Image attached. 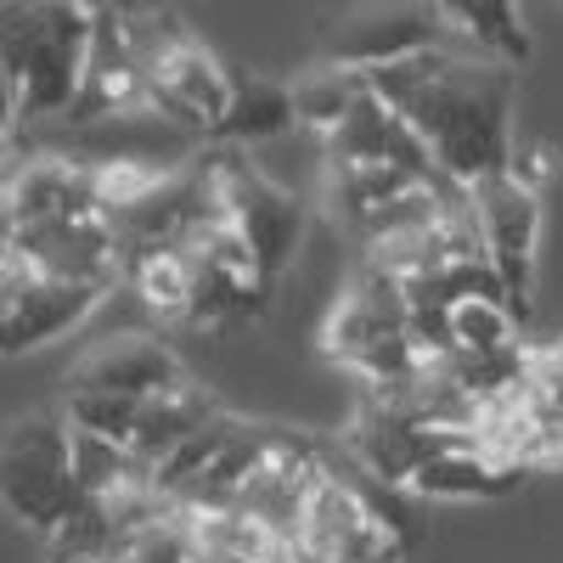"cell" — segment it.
<instances>
[{
    "label": "cell",
    "mask_w": 563,
    "mask_h": 563,
    "mask_svg": "<svg viewBox=\"0 0 563 563\" xmlns=\"http://www.w3.org/2000/svg\"><path fill=\"white\" fill-rule=\"evenodd\" d=\"M366 85L422 135V147H429L445 180L479 186L512 169V153H519V130H512L519 74L474 57L467 45L451 40L440 52L366 74Z\"/></svg>",
    "instance_id": "obj_1"
},
{
    "label": "cell",
    "mask_w": 563,
    "mask_h": 563,
    "mask_svg": "<svg viewBox=\"0 0 563 563\" xmlns=\"http://www.w3.org/2000/svg\"><path fill=\"white\" fill-rule=\"evenodd\" d=\"M97 45V7L79 0H12L7 40H0V79H7V147L34 119H68Z\"/></svg>",
    "instance_id": "obj_2"
},
{
    "label": "cell",
    "mask_w": 563,
    "mask_h": 563,
    "mask_svg": "<svg viewBox=\"0 0 563 563\" xmlns=\"http://www.w3.org/2000/svg\"><path fill=\"white\" fill-rule=\"evenodd\" d=\"M0 490H7V512L34 536L52 541L68 519L85 512V485L74 462V422L63 411H29L7 429V451H0Z\"/></svg>",
    "instance_id": "obj_3"
},
{
    "label": "cell",
    "mask_w": 563,
    "mask_h": 563,
    "mask_svg": "<svg viewBox=\"0 0 563 563\" xmlns=\"http://www.w3.org/2000/svg\"><path fill=\"white\" fill-rule=\"evenodd\" d=\"M135 18V45H141V63H147V108L186 130V135H209L220 130L225 108H231V68L209 52L198 34H186L180 18L169 12H141Z\"/></svg>",
    "instance_id": "obj_4"
},
{
    "label": "cell",
    "mask_w": 563,
    "mask_h": 563,
    "mask_svg": "<svg viewBox=\"0 0 563 563\" xmlns=\"http://www.w3.org/2000/svg\"><path fill=\"white\" fill-rule=\"evenodd\" d=\"M203 158H209V169H214L220 209H225L231 231H238V238L249 243V254H254L260 276L276 288V282L294 271L299 249H305V231H310L305 203L288 192V186H276V180L254 164V153H238V147H209Z\"/></svg>",
    "instance_id": "obj_5"
},
{
    "label": "cell",
    "mask_w": 563,
    "mask_h": 563,
    "mask_svg": "<svg viewBox=\"0 0 563 563\" xmlns=\"http://www.w3.org/2000/svg\"><path fill=\"white\" fill-rule=\"evenodd\" d=\"M474 198V220L485 238V260L501 276V294L512 310H530L536 294V243H541V186L519 180V175H490L479 186H467Z\"/></svg>",
    "instance_id": "obj_6"
},
{
    "label": "cell",
    "mask_w": 563,
    "mask_h": 563,
    "mask_svg": "<svg viewBox=\"0 0 563 563\" xmlns=\"http://www.w3.org/2000/svg\"><path fill=\"white\" fill-rule=\"evenodd\" d=\"M7 254V249H0ZM108 288H85V282H52L40 276L29 260L7 254L0 265V350L7 355H29L68 339L74 327L102 305Z\"/></svg>",
    "instance_id": "obj_7"
},
{
    "label": "cell",
    "mask_w": 563,
    "mask_h": 563,
    "mask_svg": "<svg viewBox=\"0 0 563 563\" xmlns=\"http://www.w3.org/2000/svg\"><path fill=\"white\" fill-rule=\"evenodd\" d=\"M451 40L456 34H451L440 7H411V0H400V7H355L333 29L321 63L350 68V74H378V68L411 63L422 52H440Z\"/></svg>",
    "instance_id": "obj_8"
},
{
    "label": "cell",
    "mask_w": 563,
    "mask_h": 563,
    "mask_svg": "<svg viewBox=\"0 0 563 563\" xmlns=\"http://www.w3.org/2000/svg\"><path fill=\"white\" fill-rule=\"evenodd\" d=\"M102 214V169L79 153H7V231Z\"/></svg>",
    "instance_id": "obj_9"
},
{
    "label": "cell",
    "mask_w": 563,
    "mask_h": 563,
    "mask_svg": "<svg viewBox=\"0 0 563 563\" xmlns=\"http://www.w3.org/2000/svg\"><path fill=\"white\" fill-rule=\"evenodd\" d=\"M186 378L180 355L153 339V333H119V339H102L97 350H85L68 372V395H119V400H158Z\"/></svg>",
    "instance_id": "obj_10"
},
{
    "label": "cell",
    "mask_w": 563,
    "mask_h": 563,
    "mask_svg": "<svg viewBox=\"0 0 563 563\" xmlns=\"http://www.w3.org/2000/svg\"><path fill=\"white\" fill-rule=\"evenodd\" d=\"M321 158H333V164H384V169H406L417 180H445L440 164L429 158V147H422V135L372 85L355 97L344 124L321 141Z\"/></svg>",
    "instance_id": "obj_11"
},
{
    "label": "cell",
    "mask_w": 563,
    "mask_h": 563,
    "mask_svg": "<svg viewBox=\"0 0 563 563\" xmlns=\"http://www.w3.org/2000/svg\"><path fill=\"white\" fill-rule=\"evenodd\" d=\"M299 130V102L288 79H265L249 68H231V108L214 130V147H238L254 153L265 141H282Z\"/></svg>",
    "instance_id": "obj_12"
},
{
    "label": "cell",
    "mask_w": 563,
    "mask_h": 563,
    "mask_svg": "<svg viewBox=\"0 0 563 563\" xmlns=\"http://www.w3.org/2000/svg\"><path fill=\"white\" fill-rule=\"evenodd\" d=\"M530 474L525 467H507L479 445H456L445 456H434L429 467H417V479L406 485L411 501H501L512 496Z\"/></svg>",
    "instance_id": "obj_13"
},
{
    "label": "cell",
    "mask_w": 563,
    "mask_h": 563,
    "mask_svg": "<svg viewBox=\"0 0 563 563\" xmlns=\"http://www.w3.org/2000/svg\"><path fill=\"white\" fill-rule=\"evenodd\" d=\"M225 406H214V395L209 389H198V384H180V389H169V395H158V400H147L141 406V417H135V434H130V451H135V462L153 467L158 462H169L192 434H203L209 422L220 417Z\"/></svg>",
    "instance_id": "obj_14"
},
{
    "label": "cell",
    "mask_w": 563,
    "mask_h": 563,
    "mask_svg": "<svg viewBox=\"0 0 563 563\" xmlns=\"http://www.w3.org/2000/svg\"><path fill=\"white\" fill-rule=\"evenodd\" d=\"M456 45H467L474 57L519 74L530 63V29H525V12L507 7V0H474V7H462V0H451V7H440Z\"/></svg>",
    "instance_id": "obj_15"
},
{
    "label": "cell",
    "mask_w": 563,
    "mask_h": 563,
    "mask_svg": "<svg viewBox=\"0 0 563 563\" xmlns=\"http://www.w3.org/2000/svg\"><path fill=\"white\" fill-rule=\"evenodd\" d=\"M525 417H530V462L563 467V344H547L530 355Z\"/></svg>",
    "instance_id": "obj_16"
},
{
    "label": "cell",
    "mask_w": 563,
    "mask_h": 563,
    "mask_svg": "<svg viewBox=\"0 0 563 563\" xmlns=\"http://www.w3.org/2000/svg\"><path fill=\"white\" fill-rule=\"evenodd\" d=\"M288 85H294V102H299V130H310V135L327 141V135L344 124V113L355 108V97L366 90V74L316 63V68H305V74L288 79Z\"/></svg>",
    "instance_id": "obj_17"
},
{
    "label": "cell",
    "mask_w": 563,
    "mask_h": 563,
    "mask_svg": "<svg viewBox=\"0 0 563 563\" xmlns=\"http://www.w3.org/2000/svg\"><path fill=\"white\" fill-rule=\"evenodd\" d=\"M525 316L512 310L507 299H462L445 310V333L456 355H490V350H512L525 344Z\"/></svg>",
    "instance_id": "obj_18"
},
{
    "label": "cell",
    "mask_w": 563,
    "mask_h": 563,
    "mask_svg": "<svg viewBox=\"0 0 563 563\" xmlns=\"http://www.w3.org/2000/svg\"><path fill=\"white\" fill-rule=\"evenodd\" d=\"M141 406H147V400H119V395H63V417L74 422V434L113 440V445H130Z\"/></svg>",
    "instance_id": "obj_19"
},
{
    "label": "cell",
    "mask_w": 563,
    "mask_h": 563,
    "mask_svg": "<svg viewBox=\"0 0 563 563\" xmlns=\"http://www.w3.org/2000/svg\"><path fill=\"white\" fill-rule=\"evenodd\" d=\"M124 563H198V536H192V519L186 512H164L141 530L124 552Z\"/></svg>",
    "instance_id": "obj_20"
},
{
    "label": "cell",
    "mask_w": 563,
    "mask_h": 563,
    "mask_svg": "<svg viewBox=\"0 0 563 563\" xmlns=\"http://www.w3.org/2000/svg\"><path fill=\"white\" fill-rule=\"evenodd\" d=\"M276 563H310V558H288V552H282ZM389 563H400V558H389Z\"/></svg>",
    "instance_id": "obj_21"
}]
</instances>
